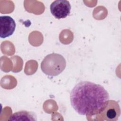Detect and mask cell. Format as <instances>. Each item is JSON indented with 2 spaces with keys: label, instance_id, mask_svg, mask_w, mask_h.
Listing matches in <instances>:
<instances>
[{
  "label": "cell",
  "instance_id": "obj_3",
  "mask_svg": "<svg viewBox=\"0 0 121 121\" xmlns=\"http://www.w3.org/2000/svg\"><path fill=\"white\" fill-rule=\"evenodd\" d=\"M71 10L69 2L66 0H56L53 1L50 5L52 14L57 19L66 18L68 16Z\"/></svg>",
  "mask_w": 121,
  "mask_h": 121
},
{
  "label": "cell",
  "instance_id": "obj_5",
  "mask_svg": "<svg viewBox=\"0 0 121 121\" xmlns=\"http://www.w3.org/2000/svg\"><path fill=\"white\" fill-rule=\"evenodd\" d=\"M16 23L14 19L9 16L0 17V37L5 38L11 36L16 28Z\"/></svg>",
  "mask_w": 121,
  "mask_h": 121
},
{
  "label": "cell",
  "instance_id": "obj_6",
  "mask_svg": "<svg viewBox=\"0 0 121 121\" xmlns=\"http://www.w3.org/2000/svg\"><path fill=\"white\" fill-rule=\"evenodd\" d=\"M9 121H36L35 113L26 111H21L12 114L9 119Z\"/></svg>",
  "mask_w": 121,
  "mask_h": 121
},
{
  "label": "cell",
  "instance_id": "obj_4",
  "mask_svg": "<svg viewBox=\"0 0 121 121\" xmlns=\"http://www.w3.org/2000/svg\"><path fill=\"white\" fill-rule=\"evenodd\" d=\"M121 113L120 108L118 103L114 100H109L107 105L102 112L95 116V117H101L102 121H116Z\"/></svg>",
  "mask_w": 121,
  "mask_h": 121
},
{
  "label": "cell",
  "instance_id": "obj_1",
  "mask_svg": "<svg viewBox=\"0 0 121 121\" xmlns=\"http://www.w3.org/2000/svg\"><path fill=\"white\" fill-rule=\"evenodd\" d=\"M109 101V93L102 86L88 81L78 83L70 93L73 108L79 114L86 117L101 113Z\"/></svg>",
  "mask_w": 121,
  "mask_h": 121
},
{
  "label": "cell",
  "instance_id": "obj_2",
  "mask_svg": "<svg viewBox=\"0 0 121 121\" xmlns=\"http://www.w3.org/2000/svg\"><path fill=\"white\" fill-rule=\"evenodd\" d=\"M66 61L64 57L58 53H51L46 55L42 60L41 68L46 75L55 77L60 74L65 69Z\"/></svg>",
  "mask_w": 121,
  "mask_h": 121
}]
</instances>
